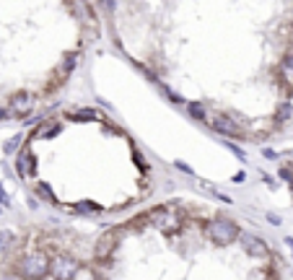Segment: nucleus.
Here are the masks:
<instances>
[{"mask_svg": "<svg viewBox=\"0 0 293 280\" xmlns=\"http://www.w3.org/2000/svg\"><path fill=\"white\" fill-rule=\"evenodd\" d=\"M102 280H286L275 249L213 207H187L166 221V207L140 213L96 239Z\"/></svg>", "mask_w": 293, "mask_h": 280, "instance_id": "nucleus-1", "label": "nucleus"}, {"mask_svg": "<svg viewBox=\"0 0 293 280\" xmlns=\"http://www.w3.org/2000/svg\"><path fill=\"white\" fill-rule=\"evenodd\" d=\"M0 280H102L96 239L73 229H44L8 257Z\"/></svg>", "mask_w": 293, "mask_h": 280, "instance_id": "nucleus-2", "label": "nucleus"}]
</instances>
